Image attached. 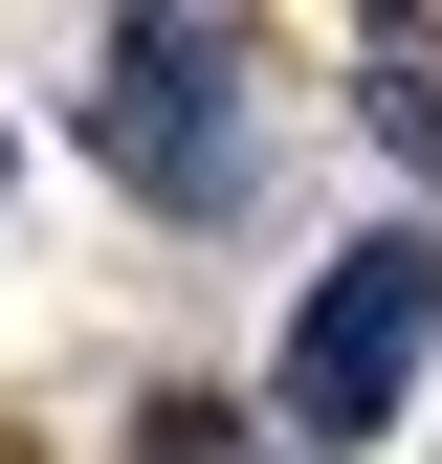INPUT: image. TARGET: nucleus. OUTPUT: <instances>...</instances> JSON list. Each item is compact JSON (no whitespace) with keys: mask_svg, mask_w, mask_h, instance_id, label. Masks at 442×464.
Here are the masks:
<instances>
[{"mask_svg":"<svg viewBox=\"0 0 442 464\" xmlns=\"http://www.w3.org/2000/svg\"><path fill=\"white\" fill-rule=\"evenodd\" d=\"M221 89H244V67H221V23H110V111H89V133H110V178H133V199H178V221H221V199H244Z\"/></svg>","mask_w":442,"mask_h":464,"instance_id":"obj_2","label":"nucleus"},{"mask_svg":"<svg viewBox=\"0 0 442 464\" xmlns=\"http://www.w3.org/2000/svg\"><path fill=\"white\" fill-rule=\"evenodd\" d=\"M133 464H244V398H133Z\"/></svg>","mask_w":442,"mask_h":464,"instance_id":"obj_4","label":"nucleus"},{"mask_svg":"<svg viewBox=\"0 0 442 464\" xmlns=\"http://www.w3.org/2000/svg\"><path fill=\"white\" fill-rule=\"evenodd\" d=\"M420 354H442V244H332V287L288 310V442H376L420 398Z\"/></svg>","mask_w":442,"mask_h":464,"instance_id":"obj_1","label":"nucleus"},{"mask_svg":"<svg viewBox=\"0 0 442 464\" xmlns=\"http://www.w3.org/2000/svg\"><path fill=\"white\" fill-rule=\"evenodd\" d=\"M354 133H376V155H399V178H420V155H442V67H420V44H399V23H376V67H354Z\"/></svg>","mask_w":442,"mask_h":464,"instance_id":"obj_3","label":"nucleus"}]
</instances>
